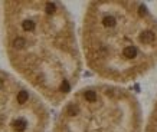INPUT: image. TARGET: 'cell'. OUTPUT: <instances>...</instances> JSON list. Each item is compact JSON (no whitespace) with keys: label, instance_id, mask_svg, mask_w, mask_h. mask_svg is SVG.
Returning a JSON list of instances; mask_svg holds the SVG:
<instances>
[{"label":"cell","instance_id":"obj_1","mask_svg":"<svg viewBox=\"0 0 157 132\" xmlns=\"http://www.w3.org/2000/svg\"><path fill=\"white\" fill-rule=\"evenodd\" d=\"M3 44L15 76L46 103L62 105L82 73V53L72 14L64 3H3Z\"/></svg>","mask_w":157,"mask_h":132},{"label":"cell","instance_id":"obj_2","mask_svg":"<svg viewBox=\"0 0 157 132\" xmlns=\"http://www.w3.org/2000/svg\"><path fill=\"white\" fill-rule=\"evenodd\" d=\"M79 46L98 78L113 85L134 82L157 68V17L141 1H89Z\"/></svg>","mask_w":157,"mask_h":132},{"label":"cell","instance_id":"obj_3","mask_svg":"<svg viewBox=\"0 0 157 132\" xmlns=\"http://www.w3.org/2000/svg\"><path fill=\"white\" fill-rule=\"evenodd\" d=\"M137 98L113 83H92L75 90L61 106L50 132H143Z\"/></svg>","mask_w":157,"mask_h":132},{"label":"cell","instance_id":"obj_4","mask_svg":"<svg viewBox=\"0 0 157 132\" xmlns=\"http://www.w3.org/2000/svg\"><path fill=\"white\" fill-rule=\"evenodd\" d=\"M46 103L15 75L0 68V132H46Z\"/></svg>","mask_w":157,"mask_h":132},{"label":"cell","instance_id":"obj_5","mask_svg":"<svg viewBox=\"0 0 157 132\" xmlns=\"http://www.w3.org/2000/svg\"><path fill=\"white\" fill-rule=\"evenodd\" d=\"M143 132H157V101L147 118L146 127H143Z\"/></svg>","mask_w":157,"mask_h":132}]
</instances>
